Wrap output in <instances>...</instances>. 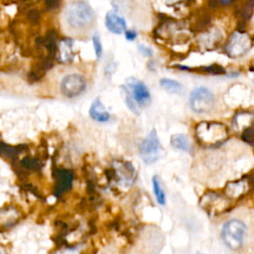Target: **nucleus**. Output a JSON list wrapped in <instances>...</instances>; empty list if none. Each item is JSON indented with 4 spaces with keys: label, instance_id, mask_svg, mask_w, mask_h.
Instances as JSON below:
<instances>
[{
    "label": "nucleus",
    "instance_id": "f257e3e1",
    "mask_svg": "<svg viewBox=\"0 0 254 254\" xmlns=\"http://www.w3.org/2000/svg\"><path fill=\"white\" fill-rule=\"evenodd\" d=\"M124 90L126 95V104L134 113H138V106L145 108L151 102V94L146 84L137 78H128L126 80V86H124Z\"/></svg>",
    "mask_w": 254,
    "mask_h": 254
},
{
    "label": "nucleus",
    "instance_id": "f03ea898",
    "mask_svg": "<svg viewBox=\"0 0 254 254\" xmlns=\"http://www.w3.org/2000/svg\"><path fill=\"white\" fill-rule=\"evenodd\" d=\"M67 23L76 29H82L91 25L95 19V15L91 7L83 1L71 2L65 11Z\"/></svg>",
    "mask_w": 254,
    "mask_h": 254
},
{
    "label": "nucleus",
    "instance_id": "7ed1b4c3",
    "mask_svg": "<svg viewBox=\"0 0 254 254\" xmlns=\"http://www.w3.org/2000/svg\"><path fill=\"white\" fill-rule=\"evenodd\" d=\"M195 134L197 140L207 146H214L227 139L225 125L218 122H201L196 126Z\"/></svg>",
    "mask_w": 254,
    "mask_h": 254
},
{
    "label": "nucleus",
    "instance_id": "20e7f679",
    "mask_svg": "<svg viewBox=\"0 0 254 254\" xmlns=\"http://www.w3.org/2000/svg\"><path fill=\"white\" fill-rule=\"evenodd\" d=\"M247 232L246 225L238 219H230L224 223L221 230V237L225 245L231 250H238L243 245Z\"/></svg>",
    "mask_w": 254,
    "mask_h": 254
},
{
    "label": "nucleus",
    "instance_id": "39448f33",
    "mask_svg": "<svg viewBox=\"0 0 254 254\" xmlns=\"http://www.w3.org/2000/svg\"><path fill=\"white\" fill-rule=\"evenodd\" d=\"M139 151L142 160L146 164H153L160 158L163 149L155 129H152L147 137L141 142Z\"/></svg>",
    "mask_w": 254,
    "mask_h": 254
},
{
    "label": "nucleus",
    "instance_id": "423d86ee",
    "mask_svg": "<svg viewBox=\"0 0 254 254\" xmlns=\"http://www.w3.org/2000/svg\"><path fill=\"white\" fill-rule=\"evenodd\" d=\"M190 105L196 113L209 112L214 106V95L206 87H196L190 93Z\"/></svg>",
    "mask_w": 254,
    "mask_h": 254
},
{
    "label": "nucleus",
    "instance_id": "0eeeda50",
    "mask_svg": "<svg viewBox=\"0 0 254 254\" xmlns=\"http://www.w3.org/2000/svg\"><path fill=\"white\" fill-rule=\"evenodd\" d=\"M86 87V79L78 73L64 76L61 82V91L66 97H75L81 94Z\"/></svg>",
    "mask_w": 254,
    "mask_h": 254
},
{
    "label": "nucleus",
    "instance_id": "6e6552de",
    "mask_svg": "<svg viewBox=\"0 0 254 254\" xmlns=\"http://www.w3.org/2000/svg\"><path fill=\"white\" fill-rule=\"evenodd\" d=\"M251 47V39L246 33L235 32L231 35L226 45V52L231 57H240Z\"/></svg>",
    "mask_w": 254,
    "mask_h": 254
},
{
    "label": "nucleus",
    "instance_id": "1a4fd4ad",
    "mask_svg": "<svg viewBox=\"0 0 254 254\" xmlns=\"http://www.w3.org/2000/svg\"><path fill=\"white\" fill-rule=\"evenodd\" d=\"M21 218V212L13 205L0 208V229L7 230L16 225Z\"/></svg>",
    "mask_w": 254,
    "mask_h": 254
},
{
    "label": "nucleus",
    "instance_id": "9d476101",
    "mask_svg": "<svg viewBox=\"0 0 254 254\" xmlns=\"http://www.w3.org/2000/svg\"><path fill=\"white\" fill-rule=\"evenodd\" d=\"M55 178H56L55 194L57 196H60L71 187L73 176L69 170L57 169L55 171Z\"/></svg>",
    "mask_w": 254,
    "mask_h": 254
},
{
    "label": "nucleus",
    "instance_id": "9b49d317",
    "mask_svg": "<svg viewBox=\"0 0 254 254\" xmlns=\"http://www.w3.org/2000/svg\"><path fill=\"white\" fill-rule=\"evenodd\" d=\"M105 26L113 34H122L126 31L125 20L113 11L107 12L105 16Z\"/></svg>",
    "mask_w": 254,
    "mask_h": 254
},
{
    "label": "nucleus",
    "instance_id": "f8f14e48",
    "mask_svg": "<svg viewBox=\"0 0 254 254\" xmlns=\"http://www.w3.org/2000/svg\"><path fill=\"white\" fill-rule=\"evenodd\" d=\"M89 115L90 117L98 122H106L110 118V114L100 101L99 97L95 98L89 108Z\"/></svg>",
    "mask_w": 254,
    "mask_h": 254
},
{
    "label": "nucleus",
    "instance_id": "ddd939ff",
    "mask_svg": "<svg viewBox=\"0 0 254 254\" xmlns=\"http://www.w3.org/2000/svg\"><path fill=\"white\" fill-rule=\"evenodd\" d=\"M203 200H204V202H201L202 207L206 211L214 213V215L216 213L223 211V209L226 207V203L224 202L223 198L217 196L216 194H214V196H212V197L205 196L202 198L201 201H203Z\"/></svg>",
    "mask_w": 254,
    "mask_h": 254
},
{
    "label": "nucleus",
    "instance_id": "4468645a",
    "mask_svg": "<svg viewBox=\"0 0 254 254\" xmlns=\"http://www.w3.org/2000/svg\"><path fill=\"white\" fill-rule=\"evenodd\" d=\"M58 57L61 62L68 63L72 60V41L70 39H64L59 47H57Z\"/></svg>",
    "mask_w": 254,
    "mask_h": 254
},
{
    "label": "nucleus",
    "instance_id": "2eb2a0df",
    "mask_svg": "<svg viewBox=\"0 0 254 254\" xmlns=\"http://www.w3.org/2000/svg\"><path fill=\"white\" fill-rule=\"evenodd\" d=\"M26 148V145L19 146H10L4 142L0 141V156H3L6 159L15 161L18 158V155Z\"/></svg>",
    "mask_w": 254,
    "mask_h": 254
},
{
    "label": "nucleus",
    "instance_id": "dca6fc26",
    "mask_svg": "<svg viewBox=\"0 0 254 254\" xmlns=\"http://www.w3.org/2000/svg\"><path fill=\"white\" fill-rule=\"evenodd\" d=\"M160 84L167 92L172 94H181L184 91V86L182 83L171 78H162Z\"/></svg>",
    "mask_w": 254,
    "mask_h": 254
},
{
    "label": "nucleus",
    "instance_id": "f3484780",
    "mask_svg": "<svg viewBox=\"0 0 254 254\" xmlns=\"http://www.w3.org/2000/svg\"><path fill=\"white\" fill-rule=\"evenodd\" d=\"M171 145L173 148L182 150V151H189L190 146L189 143V139L184 134H175L171 137Z\"/></svg>",
    "mask_w": 254,
    "mask_h": 254
},
{
    "label": "nucleus",
    "instance_id": "a211bd4d",
    "mask_svg": "<svg viewBox=\"0 0 254 254\" xmlns=\"http://www.w3.org/2000/svg\"><path fill=\"white\" fill-rule=\"evenodd\" d=\"M152 185H153L154 193H155V196H156V199H157L158 203L164 205L166 203V195H165V192H164V190L162 189V186H161V183L159 181V178L157 176L153 177Z\"/></svg>",
    "mask_w": 254,
    "mask_h": 254
},
{
    "label": "nucleus",
    "instance_id": "6ab92c4d",
    "mask_svg": "<svg viewBox=\"0 0 254 254\" xmlns=\"http://www.w3.org/2000/svg\"><path fill=\"white\" fill-rule=\"evenodd\" d=\"M21 166L24 168V169H27V170H34V171H37V170H40L41 169V162L39 159H36V158H31V157H25L24 159H22L21 161Z\"/></svg>",
    "mask_w": 254,
    "mask_h": 254
},
{
    "label": "nucleus",
    "instance_id": "aec40b11",
    "mask_svg": "<svg viewBox=\"0 0 254 254\" xmlns=\"http://www.w3.org/2000/svg\"><path fill=\"white\" fill-rule=\"evenodd\" d=\"M92 42H93V47H94L95 55H96L97 59H100L101 55H102V45H101V42H100L98 34H94L93 35Z\"/></svg>",
    "mask_w": 254,
    "mask_h": 254
},
{
    "label": "nucleus",
    "instance_id": "412c9836",
    "mask_svg": "<svg viewBox=\"0 0 254 254\" xmlns=\"http://www.w3.org/2000/svg\"><path fill=\"white\" fill-rule=\"evenodd\" d=\"M27 18L32 24H37L40 20V12L36 9H31L27 13Z\"/></svg>",
    "mask_w": 254,
    "mask_h": 254
},
{
    "label": "nucleus",
    "instance_id": "4be33fe9",
    "mask_svg": "<svg viewBox=\"0 0 254 254\" xmlns=\"http://www.w3.org/2000/svg\"><path fill=\"white\" fill-rule=\"evenodd\" d=\"M205 70H206L207 72H210V73H213V74H221V73H224V68L221 67V66L218 65V64H212V65L206 67Z\"/></svg>",
    "mask_w": 254,
    "mask_h": 254
},
{
    "label": "nucleus",
    "instance_id": "5701e85b",
    "mask_svg": "<svg viewBox=\"0 0 254 254\" xmlns=\"http://www.w3.org/2000/svg\"><path fill=\"white\" fill-rule=\"evenodd\" d=\"M242 139L246 142V143H249V144H252V129L249 127V128H246V130L244 131L243 135H242Z\"/></svg>",
    "mask_w": 254,
    "mask_h": 254
},
{
    "label": "nucleus",
    "instance_id": "b1692460",
    "mask_svg": "<svg viewBox=\"0 0 254 254\" xmlns=\"http://www.w3.org/2000/svg\"><path fill=\"white\" fill-rule=\"evenodd\" d=\"M138 50H139V52H140L143 56H145V57H150V56L153 54L152 49H150V48H148V47H146V46H144V45H139V46H138Z\"/></svg>",
    "mask_w": 254,
    "mask_h": 254
},
{
    "label": "nucleus",
    "instance_id": "393cba45",
    "mask_svg": "<svg viewBox=\"0 0 254 254\" xmlns=\"http://www.w3.org/2000/svg\"><path fill=\"white\" fill-rule=\"evenodd\" d=\"M137 37V33L133 30H126L125 31V38L128 40V41H133L135 40V38Z\"/></svg>",
    "mask_w": 254,
    "mask_h": 254
},
{
    "label": "nucleus",
    "instance_id": "a878e982",
    "mask_svg": "<svg viewBox=\"0 0 254 254\" xmlns=\"http://www.w3.org/2000/svg\"><path fill=\"white\" fill-rule=\"evenodd\" d=\"M59 2L58 1H46V6L48 9H54L58 6Z\"/></svg>",
    "mask_w": 254,
    "mask_h": 254
},
{
    "label": "nucleus",
    "instance_id": "bb28decb",
    "mask_svg": "<svg viewBox=\"0 0 254 254\" xmlns=\"http://www.w3.org/2000/svg\"><path fill=\"white\" fill-rule=\"evenodd\" d=\"M0 254H4V253H2V252H1V251H0Z\"/></svg>",
    "mask_w": 254,
    "mask_h": 254
},
{
    "label": "nucleus",
    "instance_id": "cd10ccee",
    "mask_svg": "<svg viewBox=\"0 0 254 254\" xmlns=\"http://www.w3.org/2000/svg\"><path fill=\"white\" fill-rule=\"evenodd\" d=\"M197 254H201V253H197Z\"/></svg>",
    "mask_w": 254,
    "mask_h": 254
}]
</instances>
